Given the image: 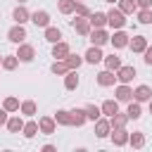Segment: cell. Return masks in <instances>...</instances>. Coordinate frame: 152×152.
Here are the masks:
<instances>
[{"label": "cell", "mask_w": 152, "mask_h": 152, "mask_svg": "<svg viewBox=\"0 0 152 152\" xmlns=\"http://www.w3.org/2000/svg\"><path fill=\"white\" fill-rule=\"evenodd\" d=\"M107 24H109L112 28H121V26L126 24V14H124L121 10H109V12H107Z\"/></svg>", "instance_id": "1"}, {"label": "cell", "mask_w": 152, "mask_h": 152, "mask_svg": "<svg viewBox=\"0 0 152 152\" xmlns=\"http://www.w3.org/2000/svg\"><path fill=\"white\" fill-rule=\"evenodd\" d=\"M116 78L121 83H131L135 78V66H119L116 69Z\"/></svg>", "instance_id": "2"}, {"label": "cell", "mask_w": 152, "mask_h": 152, "mask_svg": "<svg viewBox=\"0 0 152 152\" xmlns=\"http://www.w3.org/2000/svg\"><path fill=\"white\" fill-rule=\"evenodd\" d=\"M31 21H33L36 26H43V28H45V26H50V14H48L45 10H36V12L31 14Z\"/></svg>", "instance_id": "3"}, {"label": "cell", "mask_w": 152, "mask_h": 152, "mask_svg": "<svg viewBox=\"0 0 152 152\" xmlns=\"http://www.w3.org/2000/svg\"><path fill=\"white\" fill-rule=\"evenodd\" d=\"M109 131H112V121H107V119H97L95 121V135L97 138H107Z\"/></svg>", "instance_id": "4"}, {"label": "cell", "mask_w": 152, "mask_h": 152, "mask_svg": "<svg viewBox=\"0 0 152 152\" xmlns=\"http://www.w3.org/2000/svg\"><path fill=\"white\" fill-rule=\"evenodd\" d=\"M7 38H10L12 43H21V40L26 38V31H24V26H21V24H17V26H12V28L7 31Z\"/></svg>", "instance_id": "5"}, {"label": "cell", "mask_w": 152, "mask_h": 152, "mask_svg": "<svg viewBox=\"0 0 152 152\" xmlns=\"http://www.w3.org/2000/svg\"><path fill=\"white\" fill-rule=\"evenodd\" d=\"M102 59H104V55H102L100 45H93V48L86 52V62H88V64H97V62H102Z\"/></svg>", "instance_id": "6"}, {"label": "cell", "mask_w": 152, "mask_h": 152, "mask_svg": "<svg viewBox=\"0 0 152 152\" xmlns=\"http://www.w3.org/2000/svg\"><path fill=\"white\" fill-rule=\"evenodd\" d=\"M133 97H135L138 102H150V100H152V90H150V86H138V88L133 90Z\"/></svg>", "instance_id": "7"}, {"label": "cell", "mask_w": 152, "mask_h": 152, "mask_svg": "<svg viewBox=\"0 0 152 152\" xmlns=\"http://www.w3.org/2000/svg\"><path fill=\"white\" fill-rule=\"evenodd\" d=\"M128 138H131V135H128V131H126V128H116V131L112 133V140H114V145H116V147H124V145L128 142Z\"/></svg>", "instance_id": "8"}, {"label": "cell", "mask_w": 152, "mask_h": 152, "mask_svg": "<svg viewBox=\"0 0 152 152\" xmlns=\"http://www.w3.org/2000/svg\"><path fill=\"white\" fill-rule=\"evenodd\" d=\"M109 40H112V45H114V48H126V45L131 43L128 33H124V31H116V33H114V36H112Z\"/></svg>", "instance_id": "9"}, {"label": "cell", "mask_w": 152, "mask_h": 152, "mask_svg": "<svg viewBox=\"0 0 152 152\" xmlns=\"http://www.w3.org/2000/svg\"><path fill=\"white\" fill-rule=\"evenodd\" d=\"M128 48H131L133 52H145V48H147V38H145V36H135V38H131Z\"/></svg>", "instance_id": "10"}, {"label": "cell", "mask_w": 152, "mask_h": 152, "mask_svg": "<svg viewBox=\"0 0 152 152\" xmlns=\"http://www.w3.org/2000/svg\"><path fill=\"white\" fill-rule=\"evenodd\" d=\"M38 128H40V133H45V135H52V133H55V119H50V116H43V119L38 121Z\"/></svg>", "instance_id": "11"}, {"label": "cell", "mask_w": 152, "mask_h": 152, "mask_svg": "<svg viewBox=\"0 0 152 152\" xmlns=\"http://www.w3.org/2000/svg\"><path fill=\"white\" fill-rule=\"evenodd\" d=\"M45 40H48V43H52V45H55V43H59V40H62V31H59V28H55V26H45Z\"/></svg>", "instance_id": "12"}, {"label": "cell", "mask_w": 152, "mask_h": 152, "mask_svg": "<svg viewBox=\"0 0 152 152\" xmlns=\"http://www.w3.org/2000/svg\"><path fill=\"white\" fill-rule=\"evenodd\" d=\"M17 57H19L21 62H31V59L36 57V50H33L31 45H19V52H17Z\"/></svg>", "instance_id": "13"}, {"label": "cell", "mask_w": 152, "mask_h": 152, "mask_svg": "<svg viewBox=\"0 0 152 152\" xmlns=\"http://www.w3.org/2000/svg\"><path fill=\"white\" fill-rule=\"evenodd\" d=\"M114 81H116V76L112 74V69H104V71L97 74V83L100 86H114Z\"/></svg>", "instance_id": "14"}, {"label": "cell", "mask_w": 152, "mask_h": 152, "mask_svg": "<svg viewBox=\"0 0 152 152\" xmlns=\"http://www.w3.org/2000/svg\"><path fill=\"white\" fill-rule=\"evenodd\" d=\"M64 88H66V90H76V88H78V76H76L74 69L66 71V76H64Z\"/></svg>", "instance_id": "15"}, {"label": "cell", "mask_w": 152, "mask_h": 152, "mask_svg": "<svg viewBox=\"0 0 152 152\" xmlns=\"http://www.w3.org/2000/svg\"><path fill=\"white\" fill-rule=\"evenodd\" d=\"M100 109H102V114H107V116H114V114L119 112V100H104Z\"/></svg>", "instance_id": "16"}, {"label": "cell", "mask_w": 152, "mask_h": 152, "mask_svg": "<svg viewBox=\"0 0 152 152\" xmlns=\"http://www.w3.org/2000/svg\"><path fill=\"white\" fill-rule=\"evenodd\" d=\"M88 19H90V26H95V28H102L107 24V14L104 12H93Z\"/></svg>", "instance_id": "17"}, {"label": "cell", "mask_w": 152, "mask_h": 152, "mask_svg": "<svg viewBox=\"0 0 152 152\" xmlns=\"http://www.w3.org/2000/svg\"><path fill=\"white\" fill-rule=\"evenodd\" d=\"M90 40H93V45H100V48H102V45L109 40V36H107L102 28H95V31L90 33Z\"/></svg>", "instance_id": "18"}, {"label": "cell", "mask_w": 152, "mask_h": 152, "mask_svg": "<svg viewBox=\"0 0 152 152\" xmlns=\"http://www.w3.org/2000/svg\"><path fill=\"white\" fill-rule=\"evenodd\" d=\"M131 97H133V90H131L126 83H121V86L116 88V100H119V102H128Z\"/></svg>", "instance_id": "19"}, {"label": "cell", "mask_w": 152, "mask_h": 152, "mask_svg": "<svg viewBox=\"0 0 152 152\" xmlns=\"http://www.w3.org/2000/svg\"><path fill=\"white\" fill-rule=\"evenodd\" d=\"M88 119L86 109H71V126H83Z\"/></svg>", "instance_id": "20"}, {"label": "cell", "mask_w": 152, "mask_h": 152, "mask_svg": "<svg viewBox=\"0 0 152 152\" xmlns=\"http://www.w3.org/2000/svg\"><path fill=\"white\" fill-rule=\"evenodd\" d=\"M12 19H14L17 24H24V21H28V19H31V14L26 12V7H21V5H19V7L12 12Z\"/></svg>", "instance_id": "21"}, {"label": "cell", "mask_w": 152, "mask_h": 152, "mask_svg": "<svg viewBox=\"0 0 152 152\" xmlns=\"http://www.w3.org/2000/svg\"><path fill=\"white\" fill-rule=\"evenodd\" d=\"M74 28H76L81 36H90V19H76V21H74Z\"/></svg>", "instance_id": "22"}, {"label": "cell", "mask_w": 152, "mask_h": 152, "mask_svg": "<svg viewBox=\"0 0 152 152\" xmlns=\"http://www.w3.org/2000/svg\"><path fill=\"white\" fill-rule=\"evenodd\" d=\"M66 55H69V45H66V43H62V40H59V43H55V48H52V57L64 59Z\"/></svg>", "instance_id": "23"}, {"label": "cell", "mask_w": 152, "mask_h": 152, "mask_svg": "<svg viewBox=\"0 0 152 152\" xmlns=\"http://www.w3.org/2000/svg\"><path fill=\"white\" fill-rule=\"evenodd\" d=\"M55 121H57V124H62V126H71V112H66V109H57Z\"/></svg>", "instance_id": "24"}, {"label": "cell", "mask_w": 152, "mask_h": 152, "mask_svg": "<svg viewBox=\"0 0 152 152\" xmlns=\"http://www.w3.org/2000/svg\"><path fill=\"white\" fill-rule=\"evenodd\" d=\"M109 121H112V128H124L126 126V121H128V114H114V116H109Z\"/></svg>", "instance_id": "25"}, {"label": "cell", "mask_w": 152, "mask_h": 152, "mask_svg": "<svg viewBox=\"0 0 152 152\" xmlns=\"http://www.w3.org/2000/svg\"><path fill=\"white\" fill-rule=\"evenodd\" d=\"M24 128V121L19 119V116H12V119H7V131L10 133H19Z\"/></svg>", "instance_id": "26"}, {"label": "cell", "mask_w": 152, "mask_h": 152, "mask_svg": "<svg viewBox=\"0 0 152 152\" xmlns=\"http://www.w3.org/2000/svg\"><path fill=\"white\" fill-rule=\"evenodd\" d=\"M38 131H40V128H38V124H36V121H28V124H24V128H21L24 138H33Z\"/></svg>", "instance_id": "27"}, {"label": "cell", "mask_w": 152, "mask_h": 152, "mask_svg": "<svg viewBox=\"0 0 152 152\" xmlns=\"http://www.w3.org/2000/svg\"><path fill=\"white\" fill-rule=\"evenodd\" d=\"M128 142H131V147H142V145H145V135H142L140 131H133L131 138H128Z\"/></svg>", "instance_id": "28"}, {"label": "cell", "mask_w": 152, "mask_h": 152, "mask_svg": "<svg viewBox=\"0 0 152 152\" xmlns=\"http://www.w3.org/2000/svg\"><path fill=\"white\" fill-rule=\"evenodd\" d=\"M135 0H119V10L124 12V14H133L135 12Z\"/></svg>", "instance_id": "29"}, {"label": "cell", "mask_w": 152, "mask_h": 152, "mask_svg": "<svg viewBox=\"0 0 152 152\" xmlns=\"http://www.w3.org/2000/svg\"><path fill=\"white\" fill-rule=\"evenodd\" d=\"M59 12H62V14L76 12V0H59Z\"/></svg>", "instance_id": "30"}, {"label": "cell", "mask_w": 152, "mask_h": 152, "mask_svg": "<svg viewBox=\"0 0 152 152\" xmlns=\"http://www.w3.org/2000/svg\"><path fill=\"white\" fill-rule=\"evenodd\" d=\"M17 64H19V57H17V55H7V57H2V66H5L7 71L17 69Z\"/></svg>", "instance_id": "31"}, {"label": "cell", "mask_w": 152, "mask_h": 152, "mask_svg": "<svg viewBox=\"0 0 152 152\" xmlns=\"http://www.w3.org/2000/svg\"><path fill=\"white\" fill-rule=\"evenodd\" d=\"M104 64H107V69L116 71V69L121 66V57H119V55H109V57H104Z\"/></svg>", "instance_id": "32"}, {"label": "cell", "mask_w": 152, "mask_h": 152, "mask_svg": "<svg viewBox=\"0 0 152 152\" xmlns=\"http://www.w3.org/2000/svg\"><path fill=\"white\" fill-rule=\"evenodd\" d=\"M126 114H128V119H140V114H142V112H140V102H138V100L131 102L128 109H126Z\"/></svg>", "instance_id": "33"}, {"label": "cell", "mask_w": 152, "mask_h": 152, "mask_svg": "<svg viewBox=\"0 0 152 152\" xmlns=\"http://www.w3.org/2000/svg\"><path fill=\"white\" fill-rule=\"evenodd\" d=\"M36 102L33 100H26V102H21V114H26V116H33L36 114Z\"/></svg>", "instance_id": "34"}, {"label": "cell", "mask_w": 152, "mask_h": 152, "mask_svg": "<svg viewBox=\"0 0 152 152\" xmlns=\"http://www.w3.org/2000/svg\"><path fill=\"white\" fill-rule=\"evenodd\" d=\"M86 114H88V119H90V121H97V119H100V114H102V109H100L97 104H88V107H86Z\"/></svg>", "instance_id": "35"}, {"label": "cell", "mask_w": 152, "mask_h": 152, "mask_svg": "<svg viewBox=\"0 0 152 152\" xmlns=\"http://www.w3.org/2000/svg\"><path fill=\"white\" fill-rule=\"evenodd\" d=\"M64 62H66V64H69V69H78V66H81V62H83V59H81V57H78V55H71V52H69V55H66V57H64Z\"/></svg>", "instance_id": "36"}, {"label": "cell", "mask_w": 152, "mask_h": 152, "mask_svg": "<svg viewBox=\"0 0 152 152\" xmlns=\"http://www.w3.org/2000/svg\"><path fill=\"white\" fill-rule=\"evenodd\" d=\"M138 19H140V24H152V10L147 7V10H140L138 12Z\"/></svg>", "instance_id": "37"}, {"label": "cell", "mask_w": 152, "mask_h": 152, "mask_svg": "<svg viewBox=\"0 0 152 152\" xmlns=\"http://www.w3.org/2000/svg\"><path fill=\"white\" fill-rule=\"evenodd\" d=\"M2 107H5L7 112H17V109H19V100H17V97H7Z\"/></svg>", "instance_id": "38"}, {"label": "cell", "mask_w": 152, "mask_h": 152, "mask_svg": "<svg viewBox=\"0 0 152 152\" xmlns=\"http://www.w3.org/2000/svg\"><path fill=\"white\" fill-rule=\"evenodd\" d=\"M69 71V64L66 62H55L52 64V74H66Z\"/></svg>", "instance_id": "39"}, {"label": "cell", "mask_w": 152, "mask_h": 152, "mask_svg": "<svg viewBox=\"0 0 152 152\" xmlns=\"http://www.w3.org/2000/svg\"><path fill=\"white\" fill-rule=\"evenodd\" d=\"M76 14H81V17H90V10H88L83 2H78V5H76Z\"/></svg>", "instance_id": "40"}, {"label": "cell", "mask_w": 152, "mask_h": 152, "mask_svg": "<svg viewBox=\"0 0 152 152\" xmlns=\"http://www.w3.org/2000/svg\"><path fill=\"white\" fill-rule=\"evenodd\" d=\"M135 5H138L140 10H147V7L152 5V0H135Z\"/></svg>", "instance_id": "41"}, {"label": "cell", "mask_w": 152, "mask_h": 152, "mask_svg": "<svg viewBox=\"0 0 152 152\" xmlns=\"http://www.w3.org/2000/svg\"><path fill=\"white\" fill-rule=\"evenodd\" d=\"M145 64H152V48H145Z\"/></svg>", "instance_id": "42"}, {"label": "cell", "mask_w": 152, "mask_h": 152, "mask_svg": "<svg viewBox=\"0 0 152 152\" xmlns=\"http://www.w3.org/2000/svg\"><path fill=\"white\" fill-rule=\"evenodd\" d=\"M2 124H7V109H5V107L0 109V126H2Z\"/></svg>", "instance_id": "43"}, {"label": "cell", "mask_w": 152, "mask_h": 152, "mask_svg": "<svg viewBox=\"0 0 152 152\" xmlns=\"http://www.w3.org/2000/svg\"><path fill=\"white\" fill-rule=\"evenodd\" d=\"M150 114H152V100H150Z\"/></svg>", "instance_id": "44"}, {"label": "cell", "mask_w": 152, "mask_h": 152, "mask_svg": "<svg viewBox=\"0 0 152 152\" xmlns=\"http://www.w3.org/2000/svg\"><path fill=\"white\" fill-rule=\"evenodd\" d=\"M107 2H116V0H107Z\"/></svg>", "instance_id": "45"}, {"label": "cell", "mask_w": 152, "mask_h": 152, "mask_svg": "<svg viewBox=\"0 0 152 152\" xmlns=\"http://www.w3.org/2000/svg\"><path fill=\"white\" fill-rule=\"evenodd\" d=\"M0 64H2V57H0Z\"/></svg>", "instance_id": "46"}, {"label": "cell", "mask_w": 152, "mask_h": 152, "mask_svg": "<svg viewBox=\"0 0 152 152\" xmlns=\"http://www.w3.org/2000/svg\"><path fill=\"white\" fill-rule=\"evenodd\" d=\"M19 2H26V0H19Z\"/></svg>", "instance_id": "47"}]
</instances>
